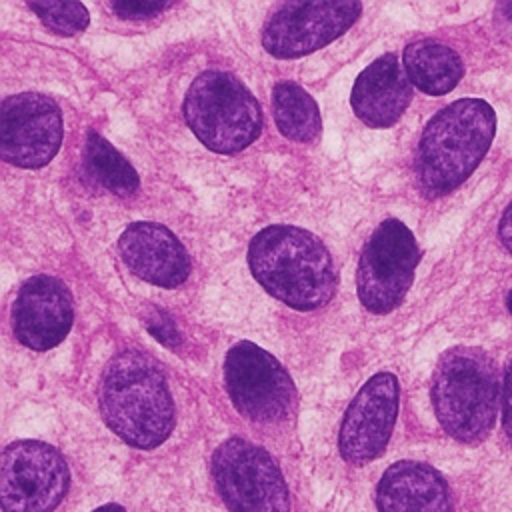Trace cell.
<instances>
[{
	"label": "cell",
	"mask_w": 512,
	"mask_h": 512,
	"mask_svg": "<svg viewBox=\"0 0 512 512\" xmlns=\"http://www.w3.org/2000/svg\"><path fill=\"white\" fill-rule=\"evenodd\" d=\"M248 266L268 294L302 312L328 304L338 288L328 248L312 232L290 224L262 228L250 240Z\"/></svg>",
	"instance_id": "1"
},
{
	"label": "cell",
	"mask_w": 512,
	"mask_h": 512,
	"mask_svg": "<svg viewBox=\"0 0 512 512\" xmlns=\"http://www.w3.org/2000/svg\"><path fill=\"white\" fill-rule=\"evenodd\" d=\"M98 404L106 426L140 450L160 446L174 428L176 412L166 376L140 350H122L106 364Z\"/></svg>",
	"instance_id": "2"
},
{
	"label": "cell",
	"mask_w": 512,
	"mask_h": 512,
	"mask_svg": "<svg viewBox=\"0 0 512 512\" xmlns=\"http://www.w3.org/2000/svg\"><path fill=\"white\" fill-rule=\"evenodd\" d=\"M496 134V112L482 98H460L436 112L422 130L414 174L426 198L456 190L482 162Z\"/></svg>",
	"instance_id": "3"
},
{
	"label": "cell",
	"mask_w": 512,
	"mask_h": 512,
	"mask_svg": "<svg viewBox=\"0 0 512 512\" xmlns=\"http://www.w3.org/2000/svg\"><path fill=\"white\" fill-rule=\"evenodd\" d=\"M494 358L476 346H452L436 362L430 398L442 430L462 442L478 444L494 428L500 404Z\"/></svg>",
	"instance_id": "4"
},
{
	"label": "cell",
	"mask_w": 512,
	"mask_h": 512,
	"mask_svg": "<svg viewBox=\"0 0 512 512\" xmlns=\"http://www.w3.org/2000/svg\"><path fill=\"white\" fill-rule=\"evenodd\" d=\"M184 120L218 154L244 150L262 130L258 100L234 74L222 70H206L192 80L184 98Z\"/></svg>",
	"instance_id": "5"
},
{
	"label": "cell",
	"mask_w": 512,
	"mask_h": 512,
	"mask_svg": "<svg viewBox=\"0 0 512 512\" xmlns=\"http://www.w3.org/2000/svg\"><path fill=\"white\" fill-rule=\"evenodd\" d=\"M224 388L240 416L254 424H280L296 412V386L264 348L242 340L224 358Z\"/></svg>",
	"instance_id": "6"
},
{
	"label": "cell",
	"mask_w": 512,
	"mask_h": 512,
	"mask_svg": "<svg viewBox=\"0 0 512 512\" xmlns=\"http://www.w3.org/2000/svg\"><path fill=\"white\" fill-rule=\"evenodd\" d=\"M212 478L230 512H290L288 484L276 460L246 438H228L214 450Z\"/></svg>",
	"instance_id": "7"
},
{
	"label": "cell",
	"mask_w": 512,
	"mask_h": 512,
	"mask_svg": "<svg viewBox=\"0 0 512 512\" xmlns=\"http://www.w3.org/2000/svg\"><path fill=\"white\" fill-rule=\"evenodd\" d=\"M418 262L420 248L412 230L396 218L380 222L358 262L356 292L362 306L372 314L392 312L412 286Z\"/></svg>",
	"instance_id": "8"
},
{
	"label": "cell",
	"mask_w": 512,
	"mask_h": 512,
	"mask_svg": "<svg viewBox=\"0 0 512 512\" xmlns=\"http://www.w3.org/2000/svg\"><path fill=\"white\" fill-rule=\"evenodd\" d=\"M70 486L62 454L40 440H16L2 452L0 502L4 512H52Z\"/></svg>",
	"instance_id": "9"
},
{
	"label": "cell",
	"mask_w": 512,
	"mask_h": 512,
	"mask_svg": "<svg viewBox=\"0 0 512 512\" xmlns=\"http://www.w3.org/2000/svg\"><path fill=\"white\" fill-rule=\"evenodd\" d=\"M360 14V2H284L268 16L262 46L276 58H300L342 36Z\"/></svg>",
	"instance_id": "10"
},
{
	"label": "cell",
	"mask_w": 512,
	"mask_h": 512,
	"mask_svg": "<svg viewBox=\"0 0 512 512\" xmlns=\"http://www.w3.org/2000/svg\"><path fill=\"white\" fill-rule=\"evenodd\" d=\"M64 136L58 104L40 92L4 98L0 110L2 160L20 168H42L60 150Z\"/></svg>",
	"instance_id": "11"
},
{
	"label": "cell",
	"mask_w": 512,
	"mask_h": 512,
	"mask_svg": "<svg viewBox=\"0 0 512 512\" xmlns=\"http://www.w3.org/2000/svg\"><path fill=\"white\" fill-rule=\"evenodd\" d=\"M398 404L400 386L392 372H378L366 380L340 424L338 448L346 462L366 464L386 450L398 418Z\"/></svg>",
	"instance_id": "12"
},
{
	"label": "cell",
	"mask_w": 512,
	"mask_h": 512,
	"mask_svg": "<svg viewBox=\"0 0 512 512\" xmlns=\"http://www.w3.org/2000/svg\"><path fill=\"white\" fill-rule=\"evenodd\" d=\"M12 332L26 348L44 352L58 346L74 322V302L68 286L48 274L28 278L10 310Z\"/></svg>",
	"instance_id": "13"
},
{
	"label": "cell",
	"mask_w": 512,
	"mask_h": 512,
	"mask_svg": "<svg viewBox=\"0 0 512 512\" xmlns=\"http://www.w3.org/2000/svg\"><path fill=\"white\" fill-rule=\"evenodd\" d=\"M118 250L130 272L160 288H176L190 274L186 248L164 224H130L118 238Z\"/></svg>",
	"instance_id": "14"
},
{
	"label": "cell",
	"mask_w": 512,
	"mask_h": 512,
	"mask_svg": "<svg viewBox=\"0 0 512 512\" xmlns=\"http://www.w3.org/2000/svg\"><path fill=\"white\" fill-rule=\"evenodd\" d=\"M412 100V84L398 62L388 52L368 64L356 78L350 92L352 112L370 128L394 126Z\"/></svg>",
	"instance_id": "15"
},
{
	"label": "cell",
	"mask_w": 512,
	"mask_h": 512,
	"mask_svg": "<svg viewBox=\"0 0 512 512\" xmlns=\"http://www.w3.org/2000/svg\"><path fill=\"white\" fill-rule=\"evenodd\" d=\"M454 498L446 478L430 464L398 460L376 486L378 512H452Z\"/></svg>",
	"instance_id": "16"
},
{
	"label": "cell",
	"mask_w": 512,
	"mask_h": 512,
	"mask_svg": "<svg viewBox=\"0 0 512 512\" xmlns=\"http://www.w3.org/2000/svg\"><path fill=\"white\" fill-rule=\"evenodd\" d=\"M402 66L410 84L430 96L448 94L464 76L462 58L450 46L430 38L410 42L404 48Z\"/></svg>",
	"instance_id": "17"
},
{
	"label": "cell",
	"mask_w": 512,
	"mask_h": 512,
	"mask_svg": "<svg viewBox=\"0 0 512 512\" xmlns=\"http://www.w3.org/2000/svg\"><path fill=\"white\" fill-rule=\"evenodd\" d=\"M272 114L280 134L294 142H312L322 128L314 98L296 82L280 80L272 90Z\"/></svg>",
	"instance_id": "18"
},
{
	"label": "cell",
	"mask_w": 512,
	"mask_h": 512,
	"mask_svg": "<svg viewBox=\"0 0 512 512\" xmlns=\"http://www.w3.org/2000/svg\"><path fill=\"white\" fill-rule=\"evenodd\" d=\"M84 168L98 186L116 196H130L138 190L140 180L132 164L96 132L86 138Z\"/></svg>",
	"instance_id": "19"
},
{
	"label": "cell",
	"mask_w": 512,
	"mask_h": 512,
	"mask_svg": "<svg viewBox=\"0 0 512 512\" xmlns=\"http://www.w3.org/2000/svg\"><path fill=\"white\" fill-rule=\"evenodd\" d=\"M28 8L48 30L60 36L78 34L90 22L86 6L80 2H28Z\"/></svg>",
	"instance_id": "20"
},
{
	"label": "cell",
	"mask_w": 512,
	"mask_h": 512,
	"mask_svg": "<svg viewBox=\"0 0 512 512\" xmlns=\"http://www.w3.org/2000/svg\"><path fill=\"white\" fill-rule=\"evenodd\" d=\"M144 324L148 328V332L164 346L176 350L182 344V334L174 322V318L170 314H166L164 310L152 308L146 316H144Z\"/></svg>",
	"instance_id": "21"
},
{
	"label": "cell",
	"mask_w": 512,
	"mask_h": 512,
	"mask_svg": "<svg viewBox=\"0 0 512 512\" xmlns=\"http://www.w3.org/2000/svg\"><path fill=\"white\" fill-rule=\"evenodd\" d=\"M172 2L164 0H114L108 2V8L124 20H142L162 14L166 8H170Z\"/></svg>",
	"instance_id": "22"
},
{
	"label": "cell",
	"mask_w": 512,
	"mask_h": 512,
	"mask_svg": "<svg viewBox=\"0 0 512 512\" xmlns=\"http://www.w3.org/2000/svg\"><path fill=\"white\" fill-rule=\"evenodd\" d=\"M500 406H502V428H504L506 438L512 442V360L508 362L506 372H504Z\"/></svg>",
	"instance_id": "23"
},
{
	"label": "cell",
	"mask_w": 512,
	"mask_h": 512,
	"mask_svg": "<svg viewBox=\"0 0 512 512\" xmlns=\"http://www.w3.org/2000/svg\"><path fill=\"white\" fill-rule=\"evenodd\" d=\"M498 240L502 244V248L512 254V200L510 204L504 208L500 222H498Z\"/></svg>",
	"instance_id": "24"
},
{
	"label": "cell",
	"mask_w": 512,
	"mask_h": 512,
	"mask_svg": "<svg viewBox=\"0 0 512 512\" xmlns=\"http://www.w3.org/2000/svg\"><path fill=\"white\" fill-rule=\"evenodd\" d=\"M496 16L502 20L506 26H512V2H500L496 6Z\"/></svg>",
	"instance_id": "25"
},
{
	"label": "cell",
	"mask_w": 512,
	"mask_h": 512,
	"mask_svg": "<svg viewBox=\"0 0 512 512\" xmlns=\"http://www.w3.org/2000/svg\"><path fill=\"white\" fill-rule=\"evenodd\" d=\"M92 512H126V510H124V506L110 502V504H102V506H98V508H96V510H92Z\"/></svg>",
	"instance_id": "26"
},
{
	"label": "cell",
	"mask_w": 512,
	"mask_h": 512,
	"mask_svg": "<svg viewBox=\"0 0 512 512\" xmlns=\"http://www.w3.org/2000/svg\"><path fill=\"white\" fill-rule=\"evenodd\" d=\"M506 308H508V312H510V316H512V288H510V292L506 294Z\"/></svg>",
	"instance_id": "27"
}]
</instances>
